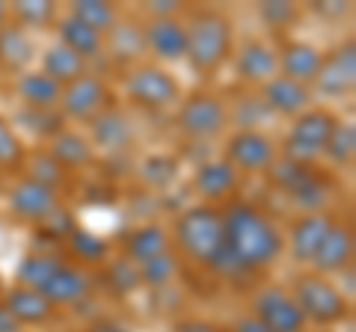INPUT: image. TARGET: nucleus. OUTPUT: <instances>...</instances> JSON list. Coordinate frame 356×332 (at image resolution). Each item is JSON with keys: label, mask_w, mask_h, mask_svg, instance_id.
<instances>
[{"label": "nucleus", "mask_w": 356, "mask_h": 332, "mask_svg": "<svg viewBox=\"0 0 356 332\" xmlns=\"http://www.w3.org/2000/svg\"><path fill=\"white\" fill-rule=\"evenodd\" d=\"M39 291L44 294V300H48L54 308L74 306V303L86 300V297H92V291H95V276L89 273V270H83V267H77V264L65 261L63 267L39 288Z\"/></svg>", "instance_id": "obj_18"}, {"label": "nucleus", "mask_w": 356, "mask_h": 332, "mask_svg": "<svg viewBox=\"0 0 356 332\" xmlns=\"http://www.w3.org/2000/svg\"><path fill=\"white\" fill-rule=\"evenodd\" d=\"M353 247H356V238H353L350 219H336L332 229L327 231L324 243H321L318 256L312 258V264H309L312 273L327 276L330 279L332 273H341V270L353 267Z\"/></svg>", "instance_id": "obj_14"}, {"label": "nucleus", "mask_w": 356, "mask_h": 332, "mask_svg": "<svg viewBox=\"0 0 356 332\" xmlns=\"http://www.w3.org/2000/svg\"><path fill=\"white\" fill-rule=\"evenodd\" d=\"M77 229H81V226H77L74 214L69 211V208L57 205V208H54V211H51V214H48V217H44L42 223H39V235H42V238H48V240L54 243V247L60 249V243L69 240Z\"/></svg>", "instance_id": "obj_41"}, {"label": "nucleus", "mask_w": 356, "mask_h": 332, "mask_svg": "<svg viewBox=\"0 0 356 332\" xmlns=\"http://www.w3.org/2000/svg\"><path fill=\"white\" fill-rule=\"evenodd\" d=\"M146 13L152 18H178L181 15V3H175V0H158V3H149Z\"/></svg>", "instance_id": "obj_47"}, {"label": "nucleus", "mask_w": 356, "mask_h": 332, "mask_svg": "<svg viewBox=\"0 0 356 332\" xmlns=\"http://www.w3.org/2000/svg\"><path fill=\"white\" fill-rule=\"evenodd\" d=\"M291 297L300 306L306 324L315 326H336L341 320L350 317V300L339 291V285H332L327 276L318 273H297V279L291 285Z\"/></svg>", "instance_id": "obj_4"}, {"label": "nucleus", "mask_w": 356, "mask_h": 332, "mask_svg": "<svg viewBox=\"0 0 356 332\" xmlns=\"http://www.w3.org/2000/svg\"><path fill=\"white\" fill-rule=\"evenodd\" d=\"M339 116L327 107H309L306 113H300L291 128L285 134V142L280 146V154L300 163H312L318 158H324V146L336 128Z\"/></svg>", "instance_id": "obj_5"}, {"label": "nucleus", "mask_w": 356, "mask_h": 332, "mask_svg": "<svg viewBox=\"0 0 356 332\" xmlns=\"http://www.w3.org/2000/svg\"><path fill=\"white\" fill-rule=\"evenodd\" d=\"M312 9L321 13V15H348L350 13V6L348 3H339V0H330V3H315Z\"/></svg>", "instance_id": "obj_49"}, {"label": "nucleus", "mask_w": 356, "mask_h": 332, "mask_svg": "<svg viewBox=\"0 0 356 332\" xmlns=\"http://www.w3.org/2000/svg\"><path fill=\"white\" fill-rule=\"evenodd\" d=\"M172 238H175L178 252L187 261L199 264V267H208L220 256V249L226 247V229H222L220 208L205 205V202L184 208L172 223Z\"/></svg>", "instance_id": "obj_3"}, {"label": "nucleus", "mask_w": 356, "mask_h": 332, "mask_svg": "<svg viewBox=\"0 0 356 332\" xmlns=\"http://www.w3.org/2000/svg\"><path fill=\"white\" fill-rule=\"evenodd\" d=\"M336 219L339 217L332 211H315V214H303L300 219H294L285 235V247L291 252V258L297 264H312V258L318 256L321 243H324L327 231L332 229Z\"/></svg>", "instance_id": "obj_12"}, {"label": "nucleus", "mask_w": 356, "mask_h": 332, "mask_svg": "<svg viewBox=\"0 0 356 332\" xmlns=\"http://www.w3.org/2000/svg\"><path fill=\"white\" fill-rule=\"evenodd\" d=\"M226 113H229V125H235V131H261V125L273 119L259 92L235 95V101L226 104Z\"/></svg>", "instance_id": "obj_30"}, {"label": "nucleus", "mask_w": 356, "mask_h": 332, "mask_svg": "<svg viewBox=\"0 0 356 332\" xmlns=\"http://www.w3.org/2000/svg\"><path fill=\"white\" fill-rule=\"evenodd\" d=\"M259 320H264L273 332H303L306 317L294 303V297L282 285H264L252 297V312Z\"/></svg>", "instance_id": "obj_9"}, {"label": "nucleus", "mask_w": 356, "mask_h": 332, "mask_svg": "<svg viewBox=\"0 0 356 332\" xmlns=\"http://www.w3.org/2000/svg\"><path fill=\"white\" fill-rule=\"evenodd\" d=\"M276 53H280V74L312 90V83L318 81L321 65H324V51L312 45V42L297 39V42H285Z\"/></svg>", "instance_id": "obj_21"}, {"label": "nucleus", "mask_w": 356, "mask_h": 332, "mask_svg": "<svg viewBox=\"0 0 356 332\" xmlns=\"http://www.w3.org/2000/svg\"><path fill=\"white\" fill-rule=\"evenodd\" d=\"M146 53L163 63H178L187 53V27L184 18H149L143 24Z\"/></svg>", "instance_id": "obj_17"}, {"label": "nucleus", "mask_w": 356, "mask_h": 332, "mask_svg": "<svg viewBox=\"0 0 356 332\" xmlns=\"http://www.w3.org/2000/svg\"><path fill=\"white\" fill-rule=\"evenodd\" d=\"M15 122L21 128H27L30 134L36 137H44V140H54L65 131V116L60 110H30V107H21L15 110Z\"/></svg>", "instance_id": "obj_38"}, {"label": "nucleus", "mask_w": 356, "mask_h": 332, "mask_svg": "<svg viewBox=\"0 0 356 332\" xmlns=\"http://www.w3.org/2000/svg\"><path fill=\"white\" fill-rule=\"evenodd\" d=\"M54 24H57V33H60V45L72 48L77 57H83L86 63L104 57V36H102V33H95L92 27H86L81 18L57 15Z\"/></svg>", "instance_id": "obj_26"}, {"label": "nucleus", "mask_w": 356, "mask_h": 332, "mask_svg": "<svg viewBox=\"0 0 356 332\" xmlns=\"http://www.w3.org/2000/svg\"><path fill=\"white\" fill-rule=\"evenodd\" d=\"M63 258L57 256V252H30V256H24L18 261V270H15V279L21 288H39L51 279L54 273H57L63 267Z\"/></svg>", "instance_id": "obj_32"}, {"label": "nucleus", "mask_w": 356, "mask_h": 332, "mask_svg": "<svg viewBox=\"0 0 356 332\" xmlns=\"http://www.w3.org/2000/svg\"><path fill=\"white\" fill-rule=\"evenodd\" d=\"M33 57H36V48H33L30 33L15 21H6L0 27V63L13 72H27Z\"/></svg>", "instance_id": "obj_28"}, {"label": "nucleus", "mask_w": 356, "mask_h": 332, "mask_svg": "<svg viewBox=\"0 0 356 332\" xmlns=\"http://www.w3.org/2000/svg\"><path fill=\"white\" fill-rule=\"evenodd\" d=\"M353 83H356V45L353 39H348L339 48L324 53V65H321L318 81L312 86L324 98H341L353 92Z\"/></svg>", "instance_id": "obj_11"}, {"label": "nucleus", "mask_w": 356, "mask_h": 332, "mask_svg": "<svg viewBox=\"0 0 356 332\" xmlns=\"http://www.w3.org/2000/svg\"><path fill=\"white\" fill-rule=\"evenodd\" d=\"M0 332H24V326H21L3 306H0Z\"/></svg>", "instance_id": "obj_50"}, {"label": "nucleus", "mask_w": 356, "mask_h": 332, "mask_svg": "<svg viewBox=\"0 0 356 332\" xmlns=\"http://www.w3.org/2000/svg\"><path fill=\"white\" fill-rule=\"evenodd\" d=\"M238 184H241V172L222 158L199 163L196 172H193V190L202 196L205 205H217V202L235 199Z\"/></svg>", "instance_id": "obj_19"}, {"label": "nucleus", "mask_w": 356, "mask_h": 332, "mask_svg": "<svg viewBox=\"0 0 356 332\" xmlns=\"http://www.w3.org/2000/svg\"><path fill=\"white\" fill-rule=\"evenodd\" d=\"M229 332H273V329L267 326L264 320L255 317V315H241V317L235 320V326H232Z\"/></svg>", "instance_id": "obj_48"}, {"label": "nucleus", "mask_w": 356, "mask_h": 332, "mask_svg": "<svg viewBox=\"0 0 356 332\" xmlns=\"http://www.w3.org/2000/svg\"><path fill=\"white\" fill-rule=\"evenodd\" d=\"M187 27V53L184 60L191 63L196 74H211L235 53V27L232 18L217 6H199L191 9L184 21Z\"/></svg>", "instance_id": "obj_2"}, {"label": "nucleus", "mask_w": 356, "mask_h": 332, "mask_svg": "<svg viewBox=\"0 0 356 332\" xmlns=\"http://www.w3.org/2000/svg\"><path fill=\"white\" fill-rule=\"evenodd\" d=\"M6 202H9V211L18 219H24V223H42V219L60 205V193L24 175V179H18L9 187Z\"/></svg>", "instance_id": "obj_15"}, {"label": "nucleus", "mask_w": 356, "mask_h": 332, "mask_svg": "<svg viewBox=\"0 0 356 332\" xmlns=\"http://www.w3.org/2000/svg\"><path fill=\"white\" fill-rule=\"evenodd\" d=\"M125 95L137 107L163 110L178 104L181 83L175 81V74L161 69V65H137V69H131L125 74Z\"/></svg>", "instance_id": "obj_6"}, {"label": "nucleus", "mask_w": 356, "mask_h": 332, "mask_svg": "<svg viewBox=\"0 0 356 332\" xmlns=\"http://www.w3.org/2000/svg\"><path fill=\"white\" fill-rule=\"evenodd\" d=\"M102 282H104V291H110L113 297H131V294H137L140 288H143V282H140V264H134L125 256L110 258L104 264Z\"/></svg>", "instance_id": "obj_33"}, {"label": "nucleus", "mask_w": 356, "mask_h": 332, "mask_svg": "<svg viewBox=\"0 0 356 332\" xmlns=\"http://www.w3.org/2000/svg\"><path fill=\"white\" fill-rule=\"evenodd\" d=\"M353 154H356V125L350 119H339L324 146V158L332 166H350Z\"/></svg>", "instance_id": "obj_37"}, {"label": "nucleus", "mask_w": 356, "mask_h": 332, "mask_svg": "<svg viewBox=\"0 0 356 332\" xmlns=\"http://www.w3.org/2000/svg\"><path fill=\"white\" fill-rule=\"evenodd\" d=\"M60 15L57 3H51V0H18V3L9 6V18L15 21L21 27H48L54 24Z\"/></svg>", "instance_id": "obj_39"}, {"label": "nucleus", "mask_w": 356, "mask_h": 332, "mask_svg": "<svg viewBox=\"0 0 356 332\" xmlns=\"http://www.w3.org/2000/svg\"><path fill=\"white\" fill-rule=\"evenodd\" d=\"M48 77H54L60 86H69L74 83L77 77H83L89 72V63L83 57H77V53L72 48H65V45H51V48H44L42 53V69Z\"/></svg>", "instance_id": "obj_29"}, {"label": "nucleus", "mask_w": 356, "mask_h": 332, "mask_svg": "<svg viewBox=\"0 0 356 332\" xmlns=\"http://www.w3.org/2000/svg\"><path fill=\"white\" fill-rule=\"evenodd\" d=\"M303 332H306V329H303Z\"/></svg>", "instance_id": "obj_53"}, {"label": "nucleus", "mask_w": 356, "mask_h": 332, "mask_svg": "<svg viewBox=\"0 0 356 332\" xmlns=\"http://www.w3.org/2000/svg\"><path fill=\"white\" fill-rule=\"evenodd\" d=\"M175 276H178V258L172 252H163V256H154L140 264V282L146 288H154V291L166 288Z\"/></svg>", "instance_id": "obj_40"}, {"label": "nucleus", "mask_w": 356, "mask_h": 332, "mask_svg": "<svg viewBox=\"0 0 356 332\" xmlns=\"http://www.w3.org/2000/svg\"><path fill=\"white\" fill-rule=\"evenodd\" d=\"M280 158V142H276L267 131H235L226 140V158L238 172L259 175L267 172L270 163Z\"/></svg>", "instance_id": "obj_8"}, {"label": "nucleus", "mask_w": 356, "mask_h": 332, "mask_svg": "<svg viewBox=\"0 0 356 332\" xmlns=\"http://www.w3.org/2000/svg\"><path fill=\"white\" fill-rule=\"evenodd\" d=\"M0 306H3L21 326H44V324H51V320L60 315L57 308L44 300L42 291H36V288H21V285L3 291Z\"/></svg>", "instance_id": "obj_20"}, {"label": "nucleus", "mask_w": 356, "mask_h": 332, "mask_svg": "<svg viewBox=\"0 0 356 332\" xmlns=\"http://www.w3.org/2000/svg\"><path fill=\"white\" fill-rule=\"evenodd\" d=\"M104 45H110V53L122 63L140 60L146 53V39H143V24L140 21H119V24L107 33Z\"/></svg>", "instance_id": "obj_31"}, {"label": "nucleus", "mask_w": 356, "mask_h": 332, "mask_svg": "<svg viewBox=\"0 0 356 332\" xmlns=\"http://www.w3.org/2000/svg\"><path fill=\"white\" fill-rule=\"evenodd\" d=\"M288 202L294 208H300L303 214H315V211H330V199H332V179L327 172L315 169V166H309L306 175L300 179L297 184H291L285 190Z\"/></svg>", "instance_id": "obj_24"}, {"label": "nucleus", "mask_w": 356, "mask_h": 332, "mask_svg": "<svg viewBox=\"0 0 356 332\" xmlns=\"http://www.w3.org/2000/svg\"><path fill=\"white\" fill-rule=\"evenodd\" d=\"M65 247H69L72 258H77L81 264H86V267H98V264H107V261H110V252H113V247H110L107 238L92 235V231H86V229H77L74 235L65 240Z\"/></svg>", "instance_id": "obj_34"}, {"label": "nucleus", "mask_w": 356, "mask_h": 332, "mask_svg": "<svg viewBox=\"0 0 356 332\" xmlns=\"http://www.w3.org/2000/svg\"><path fill=\"white\" fill-rule=\"evenodd\" d=\"M107 101H110V90H107L104 77L86 72L83 77H77L74 83L63 86L60 113L65 119L89 122V119H95L98 113H102V110H107Z\"/></svg>", "instance_id": "obj_10"}, {"label": "nucleus", "mask_w": 356, "mask_h": 332, "mask_svg": "<svg viewBox=\"0 0 356 332\" xmlns=\"http://www.w3.org/2000/svg\"><path fill=\"white\" fill-rule=\"evenodd\" d=\"M170 247H172L170 231H166L161 223H154V219H146V223L134 226L125 235V240H122V256L131 258L134 264H143L154 256L170 252Z\"/></svg>", "instance_id": "obj_23"}, {"label": "nucleus", "mask_w": 356, "mask_h": 332, "mask_svg": "<svg viewBox=\"0 0 356 332\" xmlns=\"http://www.w3.org/2000/svg\"><path fill=\"white\" fill-rule=\"evenodd\" d=\"M220 214L229 249L250 273L267 270L280 261L285 252V235L261 208H255L247 199H229L226 208H220Z\"/></svg>", "instance_id": "obj_1"}, {"label": "nucleus", "mask_w": 356, "mask_h": 332, "mask_svg": "<svg viewBox=\"0 0 356 332\" xmlns=\"http://www.w3.org/2000/svg\"><path fill=\"white\" fill-rule=\"evenodd\" d=\"M261 101L267 104L273 116H288V119H297L300 113H306L312 107V90L297 81H288V77L276 74L273 81H267L261 86Z\"/></svg>", "instance_id": "obj_22"}, {"label": "nucleus", "mask_w": 356, "mask_h": 332, "mask_svg": "<svg viewBox=\"0 0 356 332\" xmlns=\"http://www.w3.org/2000/svg\"><path fill=\"white\" fill-rule=\"evenodd\" d=\"M69 15L81 18L86 27H92L95 33H102L107 39V33L119 24V9L113 3H104V0H74Z\"/></svg>", "instance_id": "obj_35"}, {"label": "nucleus", "mask_w": 356, "mask_h": 332, "mask_svg": "<svg viewBox=\"0 0 356 332\" xmlns=\"http://www.w3.org/2000/svg\"><path fill=\"white\" fill-rule=\"evenodd\" d=\"M178 175V160L172 154H154L149 158L146 163L140 166V179L146 181L152 190H163V187H170Z\"/></svg>", "instance_id": "obj_42"}, {"label": "nucleus", "mask_w": 356, "mask_h": 332, "mask_svg": "<svg viewBox=\"0 0 356 332\" xmlns=\"http://www.w3.org/2000/svg\"><path fill=\"white\" fill-rule=\"evenodd\" d=\"M21 160H24V146L15 137V131L9 128V122L0 116V169L18 166Z\"/></svg>", "instance_id": "obj_45"}, {"label": "nucleus", "mask_w": 356, "mask_h": 332, "mask_svg": "<svg viewBox=\"0 0 356 332\" xmlns=\"http://www.w3.org/2000/svg\"><path fill=\"white\" fill-rule=\"evenodd\" d=\"M309 166L312 163H300V160H291V158H285V154H280V158L270 163V169H267V179H270V184L280 187V190H288L291 184L303 179Z\"/></svg>", "instance_id": "obj_44"}, {"label": "nucleus", "mask_w": 356, "mask_h": 332, "mask_svg": "<svg viewBox=\"0 0 356 332\" xmlns=\"http://www.w3.org/2000/svg\"><path fill=\"white\" fill-rule=\"evenodd\" d=\"M27 179L39 181L44 187H51V190H63L65 184H69V169H63V166L51 158L48 149H39L33 151L27 158Z\"/></svg>", "instance_id": "obj_36"}, {"label": "nucleus", "mask_w": 356, "mask_h": 332, "mask_svg": "<svg viewBox=\"0 0 356 332\" xmlns=\"http://www.w3.org/2000/svg\"><path fill=\"white\" fill-rule=\"evenodd\" d=\"M259 18L264 21V27L285 30L300 18V9L294 3H288V0H264V3H259Z\"/></svg>", "instance_id": "obj_43"}, {"label": "nucleus", "mask_w": 356, "mask_h": 332, "mask_svg": "<svg viewBox=\"0 0 356 332\" xmlns=\"http://www.w3.org/2000/svg\"><path fill=\"white\" fill-rule=\"evenodd\" d=\"M51 146H48V151H51V158L57 160L63 169H69V172H74V169H81V166H89L95 160V149H92V142H89V137H83L81 131H72V128H65V131H60L54 140H48Z\"/></svg>", "instance_id": "obj_27"}, {"label": "nucleus", "mask_w": 356, "mask_h": 332, "mask_svg": "<svg viewBox=\"0 0 356 332\" xmlns=\"http://www.w3.org/2000/svg\"><path fill=\"white\" fill-rule=\"evenodd\" d=\"M89 332H125L119 324H113V320H98L95 326H89Z\"/></svg>", "instance_id": "obj_51"}, {"label": "nucleus", "mask_w": 356, "mask_h": 332, "mask_svg": "<svg viewBox=\"0 0 356 332\" xmlns=\"http://www.w3.org/2000/svg\"><path fill=\"white\" fill-rule=\"evenodd\" d=\"M172 332H229L217 326L214 320H202V317H181L172 324Z\"/></svg>", "instance_id": "obj_46"}, {"label": "nucleus", "mask_w": 356, "mask_h": 332, "mask_svg": "<svg viewBox=\"0 0 356 332\" xmlns=\"http://www.w3.org/2000/svg\"><path fill=\"white\" fill-rule=\"evenodd\" d=\"M15 95L21 98V104L30 110H60L63 86L44 72L27 69L15 77Z\"/></svg>", "instance_id": "obj_25"}, {"label": "nucleus", "mask_w": 356, "mask_h": 332, "mask_svg": "<svg viewBox=\"0 0 356 332\" xmlns=\"http://www.w3.org/2000/svg\"><path fill=\"white\" fill-rule=\"evenodd\" d=\"M175 125H178V131H184V134L193 140L220 137L229 125L226 101L211 92H196L181 101V107H178V113H175Z\"/></svg>", "instance_id": "obj_7"}, {"label": "nucleus", "mask_w": 356, "mask_h": 332, "mask_svg": "<svg viewBox=\"0 0 356 332\" xmlns=\"http://www.w3.org/2000/svg\"><path fill=\"white\" fill-rule=\"evenodd\" d=\"M235 74L247 86H264L280 74V53L270 42L264 39H247L235 51Z\"/></svg>", "instance_id": "obj_13"}, {"label": "nucleus", "mask_w": 356, "mask_h": 332, "mask_svg": "<svg viewBox=\"0 0 356 332\" xmlns=\"http://www.w3.org/2000/svg\"><path fill=\"white\" fill-rule=\"evenodd\" d=\"M6 18H9V6H6V3H0V27L6 24Z\"/></svg>", "instance_id": "obj_52"}, {"label": "nucleus", "mask_w": 356, "mask_h": 332, "mask_svg": "<svg viewBox=\"0 0 356 332\" xmlns=\"http://www.w3.org/2000/svg\"><path fill=\"white\" fill-rule=\"evenodd\" d=\"M86 125H89V142H92V149H102L107 154H122L134 146V122L119 107L102 110Z\"/></svg>", "instance_id": "obj_16"}]
</instances>
